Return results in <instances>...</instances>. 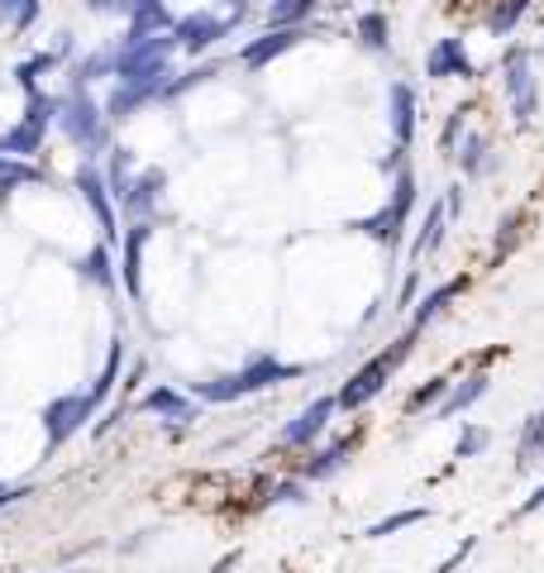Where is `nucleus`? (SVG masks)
<instances>
[{"label":"nucleus","instance_id":"8","mask_svg":"<svg viewBox=\"0 0 544 573\" xmlns=\"http://www.w3.org/2000/svg\"><path fill=\"white\" fill-rule=\"evenodd\" d=\"M77 191H81V201H87V211L96 215V230H101L105 244H119V220H115V191L111 182H105V173L101 167H91V163H81L77 167Z\"/></svg>","mask_w":544,"mask_h":573},{"label":"nucleus","instance_id":"2","mask_svg":"<svg viewBox=\"0 0 544 573\" xmlns=\"http://www.w3.org/2000/svg\"><path fill=\"white\" fill-rule=\"evenodd\" d=\"M181 53L177 34H125L115 43V81H159V87H173V58Z\"/></svg>","mask_w":544,"mask_h":573},{"label":"nucleus","instance_id":"26","mask_svg":"<svg viewBox=\"0 0 544 573\" xmlns=\"http://www.w3.org/2000/svg\"><path fill=\"white\" fill-rule=\"evenodd\" d=\"M34 182H43V173L29 158L0 153V196H10V191H20V187H34Z\"/></svg>","mask_w":544,"mask_h":573},{"label":"nucleus","instance_id":"7","mask_svg":"<svg viewBox=\"0 0 544 573\" xmlns=\"http://www.w3.org/2000/svg\"><path fill=\"white\" fill-rule=\"evenodd\" d=\"M96 406H101V402L91 397V387L87 392H81V387L77 392H63V397L48 402L43 406V449L58 454L72 435H81V425H87L91 416H96Z\"/></svg>","mask_w":544,"mask_h":573},{"label":"nucleus","instance_id":"38","mask_svg":"<svg viewBox=\"0 0 544 573\" xmlns=\"http://www.w3.org/2000/svg\"><path fill=\"white\" fill-rule=\"evenodd\" d=\"M306 497H311V483H306V478H292V483H277L273 493H268L273 507H296V501H306Z\"/></svg>","mask_w":544,"mask_h":573},{"label":"nucleus","instance_id":"10","mask_svg":"<svg viewBox=\"0 0 544 573\" xmlns=\"http://www.w3.org/2000/svg\"><path fill=\"white\" fill-rule=\"evenodd\" d=\"M235 29V20L229 15H211V10H191V15H177V24H173V34H177V48L181 53H211L215 43L225 39V34Z\"/></svg>","mask_w":544,"mask_h":573},{"label":"nucleus","instance_id":"28","mask_svg":"<svg viewBox=\"0 0 544 573\" xmlns=\"http://www.w3.org/2000/svg\"><path fill=\"white\" fill-rule=\"evenodd\" d=\"M454 158H464V173L468 177L492 173V139L488 135H473V129H464V149H458Z\"/></svg>","mask_w":544,"mask_h":573},{"label":"nucleus","instance_id":"18","mask_svg":"<svg viewBox=\"0 0 544 573\" xmlns=\"http://www.w3.org/2000/svg\"><path fill=\"white\" fill-rule=\"evenodd\" d=\"M139 411L159 416V421H197V397H181L177 387H149L139 397Z\"/></svg>","mask_w":544,"mask_h":573},{"label":"nucleus","instance_id":"30","mask_svg":"<svg viewBox=\"0 0 544 573\" xmlns=\"http://www.w3.org/2000/svg\"><path fill=\"white\" fill-rule=\"evenodd\" d=\"M420 521H430V507H406V511H392V517L372 521L368 531H363V540H387V535L406 531V525H420Z\"/></svg>","mask_w":544,"mask_h":573},{"label":"nucleus","instance_id":"12","mask_svg":"<svg viewBox=\"0 0 544 573\" xmlns=\"http://www.w3.org/2000/svg\"><path fill=\"white\" fill-rule=\"evenodd\" d=\"M340 411V397H316L306 406V411H296L292 421L282 425V435H277V445H287V449H306L311 440H320L325 435V425H330V416Z\"/></svg>","mask_w":544,"mask_h":573},{"label":"nucleus","instance_id":"21","mask_svg":"<svg viewBox=\"0 0 544 573\" xmlns=\"http://www.w3.org/2000/svg\"><path fill=\"white\" fill-rule=\"evenodd\" d=\"M444 230H450V211H444V196H440V201H434V206L426 211V230H420V234H416V244H410V263L440 254Z\"/></svg>","mask_w":544,"mask_h":573},{"label":"nucleus","instance_id":"35","mask_svg":"<svg viewBox=\"0 0 544 573\" xmlns=\"http://www.w3.org/2000/svg\"><path fill=\"white\" fill-rule=\"evenodd\" d=\"M444 392H450V378H430L426 387H416L406 397V416H420V411H430V406H440Z\"/></svg>","mask_w":544,"mask_h":573},{"label":"nucleus","instance_id":"43","mask_svg":"<svg viewBox=\"0 0 544 573\" xmlns=\"http://www.w3.org/2000/svg\"><path fill=\"white\" fill-rule=\"evenodd\" d=\"M29 497V483H0V511L15 507V501Z\"/></svg>","mask_w":544,"mask_h":573},{"label":"nucleus","instance_id":"33","mask_svg":"<svg viewBox=\"0 0 544 573\" xmlns=\"http://www.w3.org/2000/svg\"><path fill=\"white\" fill-rule=\"evenodd\" d=\"M316 5L320 0H273L268 5V29H277V24H306Z\"/></svg>","mask_w":544,"mask_h":573},{"label":"nucleus","instance_id":"17","mask_svg":"<svg viewBox=\"0 0 544 573\" xmlns=\"http://www.w3.org/2000/svg\"><path fill=\"white\" fill-rule=\"evenodd\" d=\"M492 378L488 373H468L464 382H450V392H444V402L434 406V421H454V416H464L468 406H478L482 397H488Z\"/></svg>","mask_w":544,"mask_h":573},{"label":"nucleus","instance_id":"41","mask_svg":"<svg viewBox=\"0 0 544 573\" xmlns=\"http://www.w3.org/2000/svg\"><path fill=\"white\" fill-rule=\"evenodd\" d=\"M143 5V0H91V10H96V15H135V10Z\"/></svg>","mask_w":544,"mask_h":573},{"label":"nucleus","instance_id":"44","mask_svg":"<svg viewBox=\"0 0 544 573\" xmlns=\"http://www.w3.org/2000/svg\"><path fill=\"white\" fill-rule=\"evenodd\" d=\"M473 549H478V540H464V545H458V549H454V555H450V559H444V564H440V569H434V573H454V569H458V564H464V559H468V555H473Z\"/></svg>","mask_w":544,"mask_h":573},{"label":"nucleus","instance_id":"19","mask_svg":"<svg viewBox=\"0 0 544 573\" xmlns=\"http://www.w3.org/2000/svg\"><path fill=\"white\" fill-rule=\"evenodd\" d=\"M468 292V278H450V282H440L430 296H420L416 310H410V330H426L430 320H440L444 316V306L454 302V296H464Z\"/></svg>","mask_w":544,"mask_h":573},{"label":"nucleus","instance_id":"46","mask_svg":"<svg viewBox=\"0 0 544 573\" xmlns=\"http://www.w3.org/2000/svg\"><path fill=\"white\" fill-rule=\"evenodd\" d=\"M444 211H450V220H458V215H464V187L444 191Z\"/></svg>","mask_w":544,"mask_h":573},{"label":"nucleus","instance_id":"4","mask_svg":"<svg viewBox=\"0 0 544 573\" xmlns=\"http://www.w3.org/2000/svg\"><path fill=\"white\" fill-rule=\"evenodd\" d=\"M58 129L77 143L87 158L105 149V105H96L87 81H72L67 96H58Z\"/></svg>","mask_w":544,"mask_h":573},{"label":"nucleus","instance_id":"16","mask_svg":"<svg viewBox=\"0 0 544 573\" xmlns=\"http://www.w3.org/2000/svg\"><path fill=\"white\" fill-rule=\"evenodd\" d=\"M387 119H392L396 149H410V139H416V91H410L406 81L387 87Z\"/></svg>","mask_w":544,"mask_h":573},{"label":"nucleus","instance_id":"29","mask_svg":"<svg viewBox=\"0 0 544 573\" xmlns=\"http://www.w3.org/2000/svg\"><path fill=\"white\" fill-rule=\"evenodd\" d=\"M135 149H111V163H105V182H111L115 201H125V191L135 187Z\"/></svg>","mask_w":544,"mask_h":573},{"label":"nucleus","instance_id":"42","mask_svg":"<svg viewBox=\"0 0 544 573\" xmlns=\"http://www.w3.org/2000/svg\"><path fill=\"white\" fill-rule=\"evenodd\" d=\"M39 5H43V0H20V5H15V20H10V24H15V29H29V24L39 20Z\"/></svg>","mask_w":544,"mask_h":573},{"label":"nucleus","instance_id":"34","mask_svg":"<svg viewBox=\"0 0 544 573\" xmlns=\"http://www.w3.org/2000/svg\"><path fill=\"white\" fill-rule=\"evenodd\" d=\"M526 10H530V0H506V5H497V10L488 15V34H492V39H506V34L521 24Z\"/></svg>","mask_w":544,"mask_h":573},{"label":"nucleus","instance_id":"3","mask_svg":"<svg viewBox=\"0 0 544 573\" xmlns=\"http://www.w3.org/2000/svg\"><path fill=\"white\" fill-rule=\"evenodd\" d=\"M416 334H420V330H406V334H396V340L387 344L382 354H372L368 364H363L358 373L349 378L340 392H334V397H340V411H363V406H368L372 397H378V392L387 387V382L396 378V368H402L406 358H410V349H416Z\"/></svg>","mask_w":544,"mask_h":573},{"label":"nucleus","instance_id":"6","mask_svg":"<svg viewBox=\"0 0 544 573\" xmlns=\"http://www.w3.org/2000/svg\"><path fill=\"white\" fill-rule=\"evenodd\" d=\"M502 87H506V105H511V119L516 125H530L540 115V77L530 67V48H506L502 58Z\"/></svg>","mask_w":544,"mask_h":573},{"label":"nucleus","instance_id":"31","mask_svg":"<svg viewBox=\"0 0 544 573\" xmlns=\"http://www.w3.org/2000/svg\"><path fill=\"white\" fill-rule=\"evenodd\" d=\"M101 77H115V43L111 48H96V53H87L77 67H72V81H101Z\"/></svg>","mask_w":544,"mask_h":573},{"label":"nucleus","instance_id":"15","mask_svg":"<svg viewBox=\"0 0 544 573\" xmlns=\"http://www.w3.org/2000/svg\"><path fill=\"white\" fill-rule=\"evenodd\" d=\"M163 191H167V173H163V167H143V173L135 177V187L125 191V201H119V206H125L129 220H153Z\"/></svg>","mask_w":544,"mask_h":573},{"label":"nucleus","instance_id":"5","mask_svg":"<svg viewBox=\"0 0 544 573\" xmlns=\"http://www.w3.org/2000/svg\"><path fill=\"white\" fill-rule=\"evenodd\" d=\"M48 125H58V96H43L39 87L24 91V119L15 129L0 135V153H15V158H34L43 149Z\"/></svg>","mask_w":544,"mask_h":573},{"label":"nucleus","instance_id":"47","mask_svg":"<svg viewBox=\"0 0 544 573\" xmlns=\"http://www.w3.org/2000/svg\"><path fill=\"white\" fill-rule=\"evenodd\" d=\"M220 5H225L220 15H229V20H235V24H239V20L249 15V0H220Z\"/></svg>","mask_w":544,"mask_h":573},{"label":"nucleus","instance_id":"27","mask_svg":"<svg viewBox=\"0 0 544 573\" xmlns=\"http://www.w3.org/2000/svg\"><path fill=\"white\" fill-rule=\"evenodd\" d=\"M354 34L363 48H372V53H387V43H392V24H387L382 10H363L354 20Z\"/></svg>","mask_w":544,"mask_h":573},{"label":"nucleus","instance_id":"40","mask_svg":"<svg viewBox=\"0 0 544 573\" xmlns=\"http://www.w3.org/2000/svg\"><path fill=\"white\" fill-rule=\"evenodd\" d=\"M464 129H468V115L454 111L450 125H444V135H440V149H444V153H458V135H464Z\"/></svg>","mask_w":544,"mask_h":573},{"label":"nucleus","instance_id":"24","mask_svg":"<svg viewBox=\"0 0 544 573\" xmlns=\"http://www.w3.org/2000/svg\"><path fill=\"white\" fill-rule=\"evenodd\" d=\"M540 454H544V411L526 416V425H521V440H516V473L535 469V463H540Z\"/></svg>","mask_w":544,"mask_h":573},{"label":"nucleus","instance_id":"25","mask_svg":"<svg viewBox=\"0 0 544 573\" xmlns=\"http://www.w3.org/2000/svg\"><path fill=\"white\" fill-rule=\"evenodd\" d=\"M125 358H129V340H125V334H115V340H111V354H105L101 373H96V382H91V397H96V402H105V397L115 392V382H119V368H125Z\"/></svg>","mask_w":544,"mask_h":573},{"label":"nucleus","instance_id":"50","mask_svg":"<svg viewBox=\"0 0 544 573\" xmlns=\"http://www.w3.org/2000/svg\"><path fill=\"white\" fill-rule=\"evenodd\" d=\"M63 573H77V569H63Z\"/></svg>","mask_w":544,"mask_h":573},{"label":"nucleus","instance_id":"9","mask_svg":"<svg viewBox=\"0 0 544 573\" xmlns=\"http://www.w3.org/2000/svg\"><path fill=\"white\" fill-rule=\"evenodd\" d=\"M311 39V24H277V29L258 34V39H249L244 48H239V67L244 72H263L268 63H277L282 53H292L296 43Z\"/></svg>","mask_w":544,"mask_h":573},{"label":"nucleus","instance_id":"39","mask_svg":"<svg viewBox=\"0 0 544 573\" xmlns=\"http://www.w3.org/2000/svg\"><path fill=\"white\" fill-rule=\"evenodd\" d=\"M488 445H492V435H488V430H482V425H468L464 435H458L454 454H458V459H478V454L488 449Z\"/></svg>","mask_w":544,"mask_h":573},{"label":"nucleus","instance_id":"1","mask_svg":"<svg viewBox=\"0 0 544 573\" xmlns=\"http://www.w3.org/2000/svg\"><path fill=\"white\" fill-rule=\"evenodd\" d=\"M301 373H311L306 364H287V358L277 354H253L239 373H225V378H205L191 387V397L197 402H239V397H253V392H268V387H282V382H296Z\"/></svg>","mask_w":544,"mask_h":573},{"label":"nucleus","instance_id":"20","mask_svg":"<svg viewBox=\"0 0 544 573\" xmlns=\"http://www.w3.org/2000/svg\"><path fill=\"white\" fill-rule=\"evenodd\" d=\"M349 230H358V234H368L372 244H387V249H396L402 244V234H406V220L396 215L392 206H382V211H372V215H363V220H354Z\"/></svg>","mask_w":544,"mask_h":573},{"label":"nucleus","instance_id":"36","mask_svg":"<svg viewBox=\"0 0 544 573\" xmlns=\"http://www.w3.org/2000/svg\"><path fill=\"white\" fill-rule=\"evenodd\" d=\"M521 234H526V211H511V215L502 220V230H497V249H492V254L506 258L516 244H521Z\"/></svg>","mask_w":544,"mask_h":573},{"label":"nucleus","instance_id":"37","mask_svg":"<svg viewBox=\"0 0 544 573\" xmlns=\"http://www.w3.org/2000/svg\"><path fill=\"white\" fill-rule=\"evenodd\" d=\"M215 77H220V63H201V67H191L187 77H177L173 87H167V96H163V101H173V96L191 91V87H205V81H215Z\"/></svg>","mask_w":544,"mask_h":573},{"label":"nucleus","instance_id":"23","mask_svg":"<svg viewBox=\"0 0 544 573\" xmlns=\"http://www.w3.org/2000/svg\"><path fill=\"white\" fill-rule=\"evenodd\" d=\"M349 454H354V440H334V445H325L320 454H311V463L301 469L306 483H325V478H334L349 463Z\"/></svg>","mask_w":544,"mask_h":573},{"label":"nucleus","instance_id":"14","mask_svg":"<svg viewBox=\"0 0 544 573\" xmlns=\"http://www.w3.org/2000/svg\"><path fill=\"white\" fill-rule=\"evenodd\" d=\"M426 77H434V81H444V77L473 81L478 67H473V58H468L464 39H434V48L426 53Z\"/></svg>","mask_w":544,"mask_h":573},{"label":"nucleus","instance_id":"11","mask_svg":"<svg viewBox=\"0 0 544 573\" xmlns=\"http://www.w3.org/2000/svg\"><path fill=\"white\" fill-rule=\"evenodd\" d=\"M153 239V220H129L119 234V282H125L129 302H143V249Z\"/></svg>","mask_w":544,"mask_h":573},{"label":"nucleus","instance_id":"49","mask_svg":"<svg viewBox=\"0 0 544 573\" xmlns=\"http://www.w3.org/2000/svg\"><path fill=\"white\" fill-rule=\"evenodd\" d=\"M15 5H20V0H0V24L15 20Z\"/></svg>","mask_w":544,"mask_h":573},{"label":"nucleus","instance_id":"45","mask_svg":"<svg viewBox=\"0 0 544 573\" xmlns=\"http://www.w3.org/2000/svg\"><path fill=\"white\" fill-rule=\"evenodd\" d=\"M535 511H544V483L521 501V507H516V517H535Z\"/></svg>","mask_w":544,"mask_h":573},{"label":"nucleus","instance_id":"22","mask_svg":"<svg viewBox=\"0 0 544 573\" xmlns=\"http://www.w3.org/2000/svg\"><path fill=\"white\" fill-rule=\"evenodd\" d=\"M77 278L105 286V292H115V286H119V272H115V258H111V244H105V239L91 249V254L77 258Z\"/></svg>","mask_w":544,"mask_h":573},{"label":"nucleus","instance_id":"13","mask_svg":"<svg viewBox=\"0 0 544 573\" xmlns=\"http://www.w3.org/2000/svg\"><path fill=\"white\" fill-rule=\"evenodd\" d=\"M167 87H159V81H115L111 96H105V119L111 125H119V119H135L143 105L163 101Z\"/></svg>","mask_w":544,"mask_h":573},{"label":"nucleus","instance_id":"48","mask_svg":"<svg viewBox=\"0 0 544 573\" xmlns=\"http://www.w3.org/2000/svg\"><path fill=\"white\" fill-rule=\"evenodd\" d=\"M416 282H420V272H410L406 286H402V306H416Z\"/></svg>","mask_w":544,"mask_h":573},{"label":"nucleus","instance_id":"32","mask_svg":"<svg viewBox=\"0 0 544 573\" xmlns=\"http://www.w3.org/2000/svg\"><path fill=\"white\" fill-rule=\"evenodd\" d=\"M63 53H67V34H63V43H58V53H34V58H24V63L15 67V81H20L24 91H29V87H39V77H43V72H53V67H58V58H63Z\"/></svg>","mask_w":544,"mask_h":573}]
</instances>
